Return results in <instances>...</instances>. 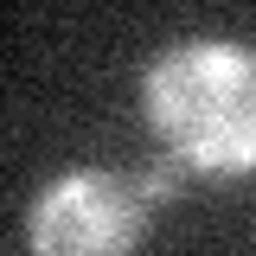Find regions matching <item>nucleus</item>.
Instances as JSON below:
<instances>
[{
	"label": "nucleus",
	"instance_id": "f257e3e1",
	"mask_svg": "<svg viewBox=\"0 0 256 256\" xmlns=\"http://www.w3.org/2000/svg\"><path fill=\"white\" fill-rule=\"evenodd\" d=\"M141 116L160 154L205 180L256 173V45L230 32H186L141 70Z\"/></svg>",
	"mask_w": 256,
	"mask_h": 256
},
{
	"label": "nucleus",
	"instance_id": "f03ea898",
	"mask_svg": "<svg viewBox=\"0 0 256 256\" xmlns=\"http://www.w3.org/2000/svg\"><path fill=\"white\" fill-rule=\"evenodd\" d=\"M148 198L134 173L64 166L26 205V256H134L148 237Z\"/></svg>",
	"mask_w": 256,
	"mask_h": 256
},
{
	"label": "nucleus",
	"instance_id": "7ed1b4c3",
	"mask_svg": "<svg viewBox=\"0 0 256 256\" xmlns=\"http://www.w3.org/2000/svg\"><path fill=\"white\" fill-rule=\"evenodd\" d=\"M134 186H141V198H148V205H173V198H180V186H186V166L160 154L154 166H141V173H134Z\"/></svg>",
	"mask_w": 256,
	"mask_h": 256
}]
</instances>
